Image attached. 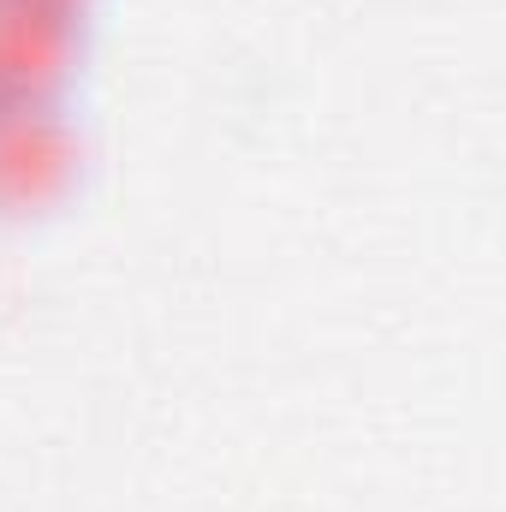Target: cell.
<instances>
[{"instance_id": "obj_1", "label": "cell", "mask_w": 506, "mask_h": 512, "mask_svg": "<svg viewBox=\"0 0 506 512\" xmlns=\"http://www.w3.org/2000/svg\"><path fill=\"white\" fill-rule=\"evenodd\" d=\"M84 6L66 0H0V96L54 102L84 54Z\"/></svg>"}, {"instance_id": "obj_2", "label": "cell", "mask_w": 506, "mask_h": 512, "mask_svg": "<svg viewBox=\"0 0 506 512\" xmlns=\"http://www.w3.org/2000/svg\"><path fill=\"white\" fill-rule=\"evenodd\" d=\"M78 179V131L54 102H0V209H42Z\"/></svg>"}, {"instance_id": "obj_3", "label": "cell", "mask_w": 506, "mask_h": 512, "mask_svg": "<svg viewBox=\"0 0 506 512\" xmlns=\"http://www.w3.org/2000/svg\"><path fill=\"white\" fill-rule=\"evenodd\" d=\"M66 6H84V0H66Z\"/></svg>"}, {"instance_id": "obj_4", "label": "cell", "mask_w": 506, "mask_h": 512, "mask_svg": "<svg viewBox=\"0 0 506 512\" xmlns=\"http://www.w3.org/2000/svg\"><path fill=\"white\" fill-rule=\"evenodd\" d=\"M0 102H6V96H0Z\"/></svg>"}]
</instances>
